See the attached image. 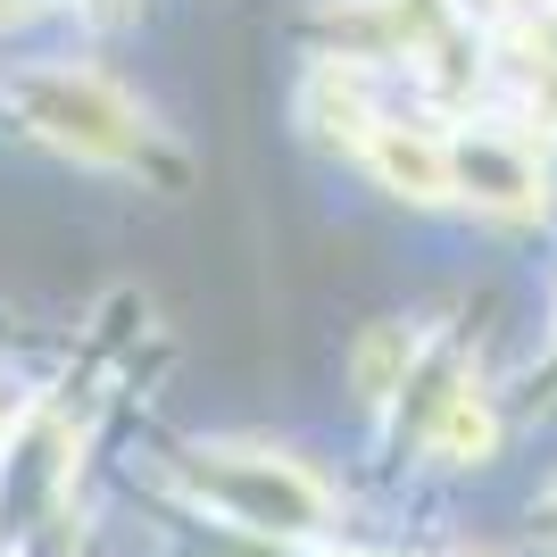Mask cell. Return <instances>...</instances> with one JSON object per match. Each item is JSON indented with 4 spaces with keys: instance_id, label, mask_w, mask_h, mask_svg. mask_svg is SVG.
Listing matches in <instances>:
<instances>
[{
    "instance_id": "obj_2",
    "label": "cell",
    "mask_w": 557,
    "mask_h": 557,
    "mask_svg": "<svg viewBox=\"0 0 557 557\" xmlns=\"http://www.w3.org/2000/svg\"><path fill=\"white\" fill-rule=\"evenodd\" d=\"M191 483L216 516L250 524V533H317L333 516V491L308 474L300 458H275V449H191Z\"/></svg>"
},
{
    "instance_id": "obj_10",
    "label": "cell",
    "mask_w": 557,
    "mask_h": 557,
    "mask_svg": "<svg viewBox=\"0 0 557 557\" xmlns=\"http://www.w3.org/2000/svg\"><path fill=\"white\" fill-rule=\"evenodd\" d=\"M84 9H92V17H125V0H84Z\"/></svg>"
},
{
    "instance_id": "obj_8",
    "label": "cell",
    "mask_w": 557,
    "mask_h": 557,
    "mask_svg": "<svg viewBox=\"0 0 557 557\" xmlns=\"http://www.w3.org/2000/svg\"><path fill=\"white\" fill-rule=\"evenodd\" d=\"M34 9H42V0H0V34H9V25H25Z\"/></svg>"
},
{
    "instance_id": "obj_9",
    "label": "cell",
    "mask_w": 557,
    "mask_h": 557,
    "mask_svg": "<svg viewBox=\"0 0 557 557\" xmlns=\"http://www.w3.org/2000/svg\"><path fill=\"white\" fill-rule=\"evenodd\" d=\"M541 50H549V59H557V0H549V9H541Z\"/></svg>"
},
{
    "instance_id": "obj_1",
    "label": "cell",
    "mask_w": 557,
    "mask_h": 557,
    "mask_svg": "<svg viewBox=\"0 0 557 557\" xmlns=\"http://www.w3.org/2000/svg\"><path fill=\"white\" fill-rule=\"evenodd\" d=\"M9 109L34 141L67 150L92 166H134L150 150V116L134 109V92H116L92 67H25L9 75Z\"/></svg>"
},
{
    "instance_id": "obj_5",
    "label": "cell",
    "mask_w": 557,
    "mask_h": 557,
    "mask_svg": "<svg viewBox=\"0 0 557 557\" xmlns=\"http://www.w3.org/2000/svg\"><path fill=\"white\" fill-rule=\"evenodd\" d=\"M300 125L317 141H342V150H367V134L383 125L374 116V92H367V75L349 67V59H317L300 84Z\"/></svg>"
},
{
    "instance_id": "obj_4",
    "label": "cell",
    "mask_w": 557,
    "mask_h": 557,
    "mask_svg": "<svg viewBox=\"0 0 557 557\" xmlns=\"http://www.w3.org/2000/svg\"><path fill=\"white\" fill-rule=\"evenodd\" d=\"M367 166L374 184L392 191V200H417V209H442V200H458V166H449V141L424 134V125H374L367 134Z\"/></svg>"
},
{
    "instance_id": "obj_7",
    "label": "cell",
    "mask_w": 557,
    "mask_h": 557,
    "mask_svg": "<svg viewBox=\"0 0 557 557\" xmlns=\"http://www.w3.org/2000/svg\"><path fill=\"white\" fill-rule=\"evenodd\" d=\"M408 367H417V333H408V325H374L367 342L349 349V383H358L367 408H383V399L408 383Z\"/></svg>"
},
{
    "instance_id": "obj_3",
    "label": "cell",
    "mask_w": 557,
    "mask_h": 557,
    "mask_svg": "<svg viewBox=\"0 0 557 557\" xmlns=\"http://www.w3.org/2000/svg\"><path fill=\"white\" fill-rule=\"evenodd\" d=\"M449 166H458V200H474V209H499V216H541L549 209L541 159L508 134H458L449 141Z\"/></svg>"
},
{
    "instance_id": "obj_6",
    "label": "cell",
    "mask_w": 557,
    "mask_h": 557,
    "mask_svg": "<svg viewBox=\"0 0 557 557\" xmlns=\"http://www.w3.org/2000/svg\"><path fill=\"white\" fill-rule=\"evenodd\" d=\"M424 449H433V458H449V466L491 458V449H499V417L483 408V392H449L442 417L424 424Z\"/></svg>"
}]
</instances>
